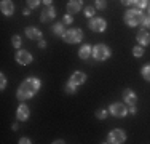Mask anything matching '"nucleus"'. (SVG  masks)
<instances>
[{"instance_id":"f257e3e1","label":"nucleus","mask_w":150,"mask_h":144,"mask_svg":"<svg viewBox=\"0 0 150 144\" xmlns=\"http://www.w3.org/2000/svg\"><path fill=\"white\" fill-rule=\"evenodd\" d=\"M42 88V80L38 77H29L23 82L19 86H18L16 91V98L19 103H26L27 99L34 98Z\"/></svg>"},{"instance_id":"f03ea898","label":"nucleus","mask_w":150,"mask_h":144,"mask_svg":"<svg viewBox=\"0 0 150 144\" xmlns=\"http://www.w3.org/2000/svg\"><path fill=\"white\" fill-rule=\"evenodd\" d=\"M144 16L145 14L142 13V10H139V8H131V10H128L126 13H125V23L128 24L129 27H136V26H141L142 24V21H144Z\"/></svg>"},{"instance_id":"7ed1b4c3","label":"nucleus","mask_w":150,"mask_h":144,"mask_svg":"<svg viewBox=\"0 0 150 144\" xmlns=\"http://www.w3.org/2000/svg\"><path fill=\"white\" fill-rule=\"evenodd\" d=\"M91 56L94 58V61H107L112 56V50H110L105 43H98V45L93 46Z\"/></svg>"},{"instance_id":"20e7f679","label":"nucleus","mask_w":150,"mask_h":144,"mask_svg":"<svg viewBox=\"0 0 150 144\" xmlns=\"http://www.w3.org/2000/svg\"><path fill=\"white\" fill-rule=\"evenodd\" d=\"M62 40L66 43H70V45L80 43L81 40H83V32H81V29H78V27L67 29V31L64 32V35H62Z\"/></svg>"},{"instance_id":"39448f33","label":"nucleus","mask_w":150,"mask_h":144,"mask_svg":"<svg viewBox=\"0 0 150 144\" xmlns=\"http://www.w3.org/2000/svg\"><path fill=\"white\" fill-rule=\"evenodd\" d=\"M126 141V133L123 131V130L117 128V130H112V131L107 135V141L109 144H121Z\"/></svg>"},{"instance_id":"423d86ee","label":"nucleus","mask_w":150,"mask_h":144,"mask_svg":"<svg viewBox=\"0 0 150 144\" xmlns=\"http://www.w3.org/2000/svg\"><path fill=\"white\" fill-rule=\"evenodd\" d=\"M109 114L113 117H126L128 115V106L123 103H112L109 107Z\"/></svg>"},{"instance_id":"0eeeda50","label":"nucleus","mask_w":150,"mask_h":144,"mask_svg":"<svg viewBox=\"0 0 150 144\" xmlns=\"http://www.w3.org/2000/svg\"><path fill=\"white\" fill-rule=\"evenodd\" d=\"M90 29L93 32H105L107 29V21L104 18H99V16H94L90 19Z\"/></svg>"},{"instance_id":"6e6552de","label":"nucleus","mask_w":150,"mask_h":144,"mask_svg":"<svg viewBox=\"0 0 150 144\" xmlns=\"http://www.w3.org/2000/svg\"><path fill=\"white\" fill-rule=\"evenodd\" d=\"M15 59H16V63L18 64H21V66H27V64H30L32 63V55L29 51H26V50H18L16 51V55H15Z\"/></svg>"},{"instance_id":"1a4fd4ad","label":"nucleus","mask_w":150,"mask_h":144,"mask_svg":"<svg viewBox=\"0 0 150 144\" xmlns=\"http://www.w3.org/2000/svg\"><path fill=\"white\" fill-rule=\"evenodd\" d=\"M29 115H30V109L27 104L21 103L16 109V120L18 122H27L29 120Z\"/></svg>"},{"instance_id":"9d476101","label":"nucleus","mask_w":150,"mask_h":144,"mask_svg":"<svg viewBox=\"0 0 150 144\" xmlns=\"http://www.w3.org/2000/svg\"><path fill=\"white\" fill-rule=\"evenodd\" d=\"M54 18H56V8L53 5H46L45 10L40 14V21L42 23H50V21H53Z\"/></svg>"},{"instance_id":"9b49d317","label":"nucleus","mask_w":150,"mask_h":144,"mask_svg":"<svg viewBox=\"0 0 150 144\" xmlns=\"http://www.w3.org/2000/svg\"><path fill=\"white\" fill-rule=\"evenodd\" d=\"M0 11L3 13V16H13V13H15L13 0H2L0 2Z\"/></svg>"},{"instance_id":"f8f14e48","label":"nucleus","mask_w":150,"mask_h":144,"mask_svg":"<svg viewBox=\"0 0 150 144\" xmlns=\"http://www.w3.org/2000/svg\"><path fill=\"white\" fill-rule=\"evenodd\" d=\"M136 40H137V43L141 46H149L150 45V32L147 29L142 27L141 31L137 32V35H136Z\"/></svg>"},{"instance_id":"ddd939ff","label":"nucleus","mask_w":150,"mask_h":144,"mask_svg":"<svg viewBox=\"0 0 150 144\" xmlns=\"http://www.w3.org/2000/svg\"><path fill=\"white\" fill-rule=\"evenodd\" d=\"M123 101L126 106H134V104H137V95L131 88H126L123 91Z\"/></svg>"},{"instance_id":"4468645a","label":"nucleus","mask_w":150,"mask_h":144,"mask_svg":"<svg viewBox=\"0 0 150 144\" xmlns=\"http://www.w3.org/2000/svg\"><path fill=\"white\" fill-rule=\"evenodd\" d=\"M66 8H67V13L69 14H75L83 8V2L81 0H69Z\"/></svg>"},{"instance_id":"2eb2a0df","label":"nucleus","mask_w":150,"mask_h":144,"mask_svg":"<svg viewBox=\"0 0 150 144\" xmlns=\"http://www.w3.org/2000/svg\"><path fill=\"white\" fill-rule=\"evenodd\" d=\"M26 37L30 38V40H37V42H38L42 37H43V34H42L40 29L29 26V27H26Z\"/></svg>"},{"instance_id":"dca6fc26","label":"nucleus","mask_w":150,"mask_h":144,"mask_svg":"<svg viewBox=\"0 0 150 144\" xmlns=\"http://www.w3.org/2000/svg\"><path fill=\"white\" fill-rule=\"evenodd\" d=\"M91 53H93V46L88 45V43H83V45L80 46V50H78V58L83 59V61H86L88 58L91 56Z\"/></svg>"},{"instance_id":"f3484780","label":"nucleus","mask_w":150,"mask_h":144,"mask_svg":"<svg viewBox=\"0 0 150 144\" xmlns=\"http://www.w3.org/2000/svg\"><path fill=\"white\" fill-rule=\"evenodd\" d=\"M70 80L80 86V85L86 83V74H85V72H81V71H75L74 74L70 75Z\"/></svg>"},{"instance_id":"a211bd4d","label":"nucleus","mask_w":150,"mask_h":144,"mask_svg":"<svg viewBox=\"0 0 150 144\" xmlns=\"http://www.w3.org/2000/svg\"><path fill=\"white\" fill-rule=\"evenodd\" d=\"M51 32L54 35H58V37H62L64 32H66V29H64V24L62 23H54L51 26Z\"/></svg>"},{"instance_id":"6ab92c4d","label":"nucleus","mask_w":150,"mask_h":144,"mask_svg":"<svg viewBox=\"0 0 150 144\" xmlns=\"http://www.w3.org/2000/svg\"><path fill=\"white\" fill-rule=\"evenodd\" d=\"M141 75H142V78H144L145 82H150V63H147V64H144V66H142Z\"/></svg>"},{"instance_id":"aec40b11","label":"nucleus","mask_w":150,"mask_h":144,"mask_svg":"<svg viewBox=\"0 0 150 144\" xmlns=\"http://www.w3.org/2000/svg\"><path fill=\"white\" fill-rule=\"evenodd\" d=\"M77 86L78 85L74 83V82L69 78V82L66 83V93H67V95H75V93H77Z\"/></svg>"},{"instance_id":"412c9836","label":"nucleus","mask_w":150,"mask_h":144,"mask_svg":"<svg viewBox=\"0 0 150 144\" xmlns=\"http://www.w3.org/2000/svg\"><path fill=\"white\" fill-rule=\"evenodd\" d=\"M94 13H96V6H93V5H86L83 8V14H85V18H94Z\"/></svg>"},{"instance_id":"4be33fe9","label":"nucleus","mask_w":150,"mask_h":144,"mask_svg":"<svg viewBox=\"0 0 150 144\" xmlns=\"http://www.w3.org/2000/svg\"><path fill=\"white\" fill-rule=\"evenodd\" d=\"M144 53H145V50H144V46H141V45H136L133 48V56H136V58H142Z\"/></svg>"},{"instance_id":"5701e85b","label":"nucleus","mask_w":150,"mask_h":144,"mask_svg":"<svg viewBox=\"0 0 150 144\" xmlns=\"http://www.w3.org/2000/svg\"><path fill=\"white\" fill-rule=\"evenodd\" d=\"M11 43H13V46H15V48L19 50L21 45H23V38H21V35H18V34L13 35V37H11Z\"/></svg>"},{"instance_id":"b1692460","label":"nucleus","mask_w":150,"mask_h":144,"mask_svg":"<svg viewBox=\"0 0 150 144\" xmlns=\"http://www.w3.org/2000/svg\"><path fill=\"white\" fill-rule=\"evenodd\" d=\"M133 5H134V8L142 10L145 6H149V0H133Z\"/></svg>"},{"instance_id":"393cba45","label":"nucleus","mask_w":150,"mask_h":144,"mask_svg":"<svg viewBox=\"0 0 150 144\" xmlns=\"http://www.w3.org/2000/svg\"><path fill=\"white\" fill-rule=\"evenodd\" d=\"M107 115H109V109H98L96 110V117H98L99 120H105Z\"/></svg>"},{"instance_id":"a878e982","label":"nucleus","mask_w":150,"mask_h":144,"mask_svg":"<svg viewBox=\"0 0 150 144\" xmlns=\"http://www.w3.org/2000/svg\"><path fill=\"white\" fill-rule=\"evenodd\" d=\"M61 23L64 24V26H69V24H72L74 23V14H64L62 16V21H61Z\"/></svg>"},{"instance_id":"bb28decb","label":"nucleus","mask_w":150,"mask_h":144,"mask_svg":"<svg viewBox=\"0 0 150 144\" xmlns=\"http://www.w3.org/2000/svg\"><path fill=\"white\" fill-rule=\"evenodd\" d=\"M26 3H27V8L35 10V8H37V6L42 3V0H26Z\"/></svg>"},{"instance_id":"cd10ccee","label":"nucleus","mask_w":150,"mask_h":144,"mask_svg":"<svg viewBox=\"0 0 150 144\" xmlns=\"http://www.w3.org/2000/svg\"><path fill=\"white\" fill-rule=\"evenodd\" d=\"M94 6H96V10H105L107 8V2L105 0H96Z\"/></svg>"},{"instance_id":"c85d7f7f","label":"nucleus","mask_w":150,"mask_h":144,"mask_svg":"<svg viewBox=\"0 0 150 144\" xmlns=\"http://www.w3.org/2000/svg\"><path fill=\"white\" fill-rule=\"evenodd\" d=\"M5 88H6V77H5V74L2 72V74H0V90L3 91Z\"/></svg>"},{"instance_id":"c756f323","label":"nucleus","mask_w":150,"mask_h":144,"mask_svg":"<svg viewBox=\"0 0 150 144\" xmlns=\"http://www.w3.org/2000/svg\"><path fill=\"white\" fill-rule=\"evenodd\" d=\"M141 26L144 29H150V14H149V16H144V21H142Z\"/></svg>"},{"instance_id":"7c9ffc66","label":"nucleus","mask_w":150,"mask_h":144,"mask_svg":"<svg viewBox=\"0 0 150 144\" xmlns=\"http://www.w3.org/2000/svg\"><path fill=\"white\" fill-rule=\"evenodd\" d=\"M18 143H19V144H30L32 141L29 138H26V136H23V138H19V141H18Z\"/></svg>"},{"instance_id":"2f4dec72","label":"nucleus","mask_w":150,"mask_h":144,"mask_svg":"<svg viewBox=\"0 0 150 144\" xmlns=\"http://www.w3.org/2000/svg\"><path fill=\"white\" fill-rule=\"evenodd\" d=\"M37 43H38V48H42V50L46 48V40H43V38H40V40H38Z\"/></svg>"},{"instance_id":"473e14b6","label":"nucleus","mask_w":150,"mask_h":144,"mask_svg":"<svg viewBox=\"0 0 150 144\" xmlns=\"http://www.w3.org/2000/svg\"><path fill=\"white\" fill-rule=\"evenodd\" d=\"M128 112H129V114H137V107H136V104H134V106H129Z\"/></svg>"},{"instance_id":"72a5a7b5","label":"nucleus","mask_w":150,"mask_h":144,"mask_svg":"<svg viewBox=\"0 0 150 144\" xmlns=\"http://www.w3.org/2000/svg\"><path fill=\"white\" fill-rule=\"evenodd\" d=\"M123 5H133V0H120Z\"/></svg>"},{"instance_id":"f704fd0d","label":"nucleus","mask_w":150,"mask_h":144,"mask_svg":"<svg viewBox=\"0 0 150 144\" xmlns=\"http://www.w3.org/2000/svg\"><path fill=\"white\" fill-rule=\"evenodd\" d=\"M23 14H24V16H29V14H30V8H26V10H23Z\"/></svg>"},{"instance_id":"c9c22d12","label":"nucleus","mask_w":150,"mask_h":144,"mask_svg":"<svg viewBox=\"0 0 150 144\" xmlns=\"http://www.w3.org/2000/svg\"><path fill=\"white\" fill-rule=\"evenodd\" d=\"M11 130H13V131H18V130H19V127H18V123H13V125H11Z\"/></svg>"},{"instance_id":"e433bc0d","label":"nucleus","mask_w":150,"mask_h":144,"mask_svg":"<svg viewBox=\"0 0 150 144\" xmlns=\"http://www.w3.org/2000/svg\"><path fill=\"white\" fill-rule=\"evenodd\" d=\"M42 2H43L45 5H51V3H53V0H42Z\"/></svg>"},{"instance_id":"4c0bfd02","label":"nucleus","mask_w":150,"mask_h":144,"mask_svg":"<svg viewBox=\"0 0 150 144\" xmlns=\"http://www.w3.org/2000/svg\"><path fill=\"white\" fill-rule=\"evenodd\" d=\"M53 143H54V144H59V143L62 144V143H66V141H62V139H56V141H53Z\"/></svg>"},{"instance_id":"58836bf2","label":"nucleus","mask_w":150,"mask_h":144,"mask_svg":"<svg viewBox=\"0 0 150 144\" xmlns=\"http://www.w3.org/2000/svg\"><path fill=\"white\" fill-rule=\"evenodd\" d=\"M149 13H150V2H149Z\"/></svg>"}]
</instances>
